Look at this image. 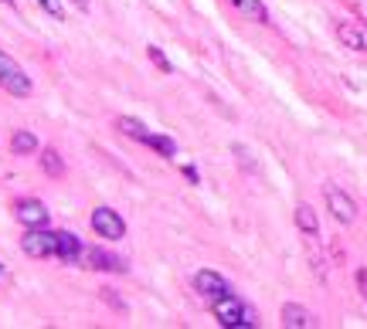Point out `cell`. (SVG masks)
I'll use <instances>...</instances> for the list:
<instances>
[{"label":"cell","mask_w":367,"mask_h":329,"mask_svg":"<svg viewBox=\"0 0 367 329\" xmlns=\"http://www.w3.org/2000/svg\"><path fill=\"white\" fill-rule=\"evenodd\" d=\"M214 316H218V323L221 326H255L259 319H255V312L248 309V305L241 303L238 296H232V292H225V296H218L214 299Z\"/></svg>","instance_id":"cell-1"},{"label":"cell","mask_w":367,"mask_h":329,"mask_svg":"<svg viewBox=\"0 0 367 329\" xmlns=\"http://www.w3.org/2000/svg\"><path fill=\"white\" fill-rule=\"evenodd\" d=\"M0 89L10 92V95H17V99H27V95H31V78H27L24 68H21L10 54H3V51H0Z\"/></svg>","instance_id":"cell-2"},{"label":"cell","mask_w":367,"mask_h":329,"mask_svg":"<svg viewBox=\"0 0 367 329\" xmlns=\"http://www.w3.org/2000/svg\"><path fill=\"white\" fill-rule=\"evenodd\" d=\"M21 248L31 258H52V254H58V234H52L48 228H27V234L21 238Z\"/></svg>","instance_id":"cell-3"},{"label":"cell","mask_w":367,"mask_h":329,"mask_svg":"<svg viewBox=\"0 0 367 329\" xmlns=\"http://www.w3.org/2000/svg\"><path fill=\"white\" fill-rule=\"evenodd\" d=\"M92 228H96V234H103L109 241L126 238V224H123V217H119L112 207H96V211H92Z\"/></svg>","instance_id":"cell-4"},{"label":"cell","mask_w":367,"mask_h":329,"mask_svg":"<svg viewBox=\"0 0 367 329\" xmlns=\"http://www.w3.org/2000/svg\"><path fill=\"white\" fill-rule=\"evenodd\" d=\"M14 217L24 224V228H48L52 214L41 201H17L14 204Z\"/></svg>","instance_id":"cell-5"},{"label":"cell","mask_w":367,"mask_h":329,"mask_svg":"<svg viewBox=\"0 0 367 329\" xmlns=\"http://www.w3.org/2000/svg\"><path fill=\"white\" fill-rule=\"evenodd\" d=\"M327 207H330V214L340 224H354V217H357V204L350 201L343 190H337V187H327Z\"/></svg>","instance_id":"cell-6"},{"label":"cell","mask_w":367,"mask_h":329,"mask_svg":"<svg viewBox=\"0 0 367 329\" xmlns=\"http://www.w3.org/2000/svg\"><path fill=\"white\" fill-rule=\"evenodd\" d=\"M194 289H197L201 296H211V299H218V296H225V292H232V289H228V282L221 279L218 272H208V268L194 275Z\"/></svg>","instance_id":"cell-7"},{"label":"cell","mask_w":367,"mask_h":329,"mask_svg":"<svg viewBox=\"0 0 367 329\" xmlns=\"http://www.w3.org/2000/svg\"><path fill=\"white\" fill-rule=\"evenodd\" d=\"M89 268H96V272H126V261L116 258L112 252H105V248H92L89 252Z\"/></svg>","instance_id":"cell-8"},{"label":"cell","mask_w":367,"mask_h":329,"mask_svg":"<svg viewBox=\"0 0 367 329\" xmlns=\"http://www.w3.org/2000/svg\"><path fill=\"white\" fill-rule=\"evenodd\" d=\"M337 38H340L347 48L354 51H367V27L357 24H337Z\"/></svg>","instance_id":"cell-9"},{"label":"cell","mask_w":367,"mask_h":329,"mask_svg":"<svg viewBox=\"0 0 367 329\" xmlns=\"http://www.w3.org/2000/svg\"><path fill=\"white\" fill-rule=\"evenodd\" d=\"M283 326H289V329H306V326H313V316H310L303 305L289 303V305H283Z\"/></svg>","instance_id":"cell-10"},{"label":"cell","mask_w":367,"mask_h":329,"mask_svg":"<svg viewBox=\"0 0 367 329\" xmlns=\"http://www.w3.org/2000/svg\"><path fill=\"white\" fill-rule=\"evenodd\" d=\"M79 254H82V241L72 234V231H61V234H58V258L72 265Z\"/></svg>","instance_id":"cell-11"},{"label":"cell","mask_w":367,"mask_h":329,"mask_svg":"<svg viewBox=\"0 0 367 329\" xmlns=\"http://www.w3.org/2000/svg\"><path fill=\"white\" fill-rule=\"evenodd\" d=\"M10 150L17 153V156L38 153V136H34V132H27V129H17V132L10 136Z\"/></svg>","instance_id":"cell-12"},{"label":"cell","mask_w":367,"mask_h":329,"mask_svg":"<svg viewBox=\"0 0 367 329\" xmlns=\"http://www.w3.org/2000/svg\"><path fill=\"white\" fill-rule=\"evenodd\" d=\"M296 224H299V231H306V234H316V231H320L316 211L310 204H299V207H296Z\"/></svg>","instance_id":"cell-13"},{"label":"cell","mask_w":367,"mask_h":329,"mask_svg":"<svg viewBox=\"0 0 367 329\" xmlns=\"http://www.w3.org/2000/svg\"><path fill=\"white\" fill-rule=\"evenodd\" d=\"M116 126L123 129L126 136H133V139H140V143H147V136H150V129L143 126L140 119H133V116H119V119H116Z\"/></svg>","instance_id":"cell-14"},{"label":"cell","mask_w":367,"mask_h":329,"mask_svg":"<svg viewBox=\"0 0 367 329\" xmlns=\"http://www.w3.org/2000/svg\"><path fill=\"white\" fill-rule=\"evenodd\" d=\"M238 10H241L245 17L259 21V24H265V21H269V10H265L262 0H238Z\"/></svg>","instance_id":"cell-15"},{"label":"cell","mask_w":367,"mask_h":329,"mask_svg":"<svg viewBox=\"0 0 367 329\" xmlns=\"http://www.w3.org/2000/svg\"><path fill=\"white\" fill-rule=\"evenodd\" d=\"M41 170H45L48 177H61V174H65V163H61V156L54 150H41Z\"/></svg>","instance_id":"cell-16"},{"label":"cell","mask_w":367,"mask_h":329,"mask_svg":"<svg viewBox=\"0 0 367 329\" xmlns=\"http://www.w3.org/2000/svg\"><path fill=\"white\" fill-rule=\"evenodd\" d=\"M147 146H153V150L160 153V156H177V146H174V139H167V136H157V132H150L147 136Z\"/></svg>","instance_id":"cell-17"},{"label":"cell","mask_w":367,"mask_h":329,"mask_svg":"<svg viewBox=\"0 0 367 329\" xmlns=\"http://www.w3.org/2000/svg\"><path fill=\"white\" fill-rule=\"evenodd\" d=\"M147 54H150V61L157 65V68L163 72V75H170V72H174V68H170V61L163 58V51H160V48H153V45H150V48H147Z\"/></svg>","instance_id":"cell-18"},{"label":"cell","mask_w":367,"mask_h":329,"mask_svg":"<svg viewBox=\"0 0 367 329\" xmlns=\"http://www.w3.org/2000/svg\"><path fill=\"white\" fill-rule=\"evenodd\" d=\"M48 14H52L54 21H65V7H61V0H38Z\"/></svg>","instance_id":"cell-19"},{"label":"cell","mask_w":367,"mask_h":329,"mask_svg":"<svg viewBox=\"0 0 367 329\" xmlns=\"http://www.w3.org/2000/svg\"><path fill=\"white\" fill-rule=\"evenodd\" d=\"M357 285H361V296L367 299V268H361V272H357Z\"/></svg>","instance_id":"cell-20"},{"label":"cell","mask_w":367,"mask_h":329,"mask_svg":"<svg viewBox=\"0 0 367 329\" xmlns=\"http://www.w3.org/2000/svg\"><path fill=\"white\" fill-rule=\"evenodd\" d=\"M184 174H187V180H190V183H197V170H194V167H184Z\"/></svg>","instance_id":"cell-21"},{"label":"cell","mask_w":367,"mask_h":329,"mask_svg":"<svg viewBox=\"0 0 367 329\" xmlns=\"http://www.w3.org/2000/svg\"><path fill=\"white\" fill-rule=\"evenodd\" d=\"M0 282H7V272H3V268H0Z\"/></svg>","instance_id":"cell-22"},{"label":"cell","mask_w":367,"mask_h":329,"mask_svg":"<svg viewBox=\"0 0 367 329\" xmlns=\"http://www.w3.org/2000/svg\"><path fill=\"white\" fill-rule=\"evenodd\" d=\"M232 3H235V7H238V0H232Z\"/></svg>","instance_id":"cell-23"}]
</instances>
